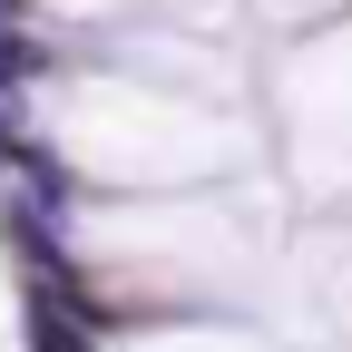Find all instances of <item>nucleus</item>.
Wrapping results in <instances>:
<instances>
[{
	"label": "nucleus",
	"instance_id": "nucleus-1",
	"mask_svg": "<svg viewBox=\"0 0 352 352\" xmlns=\"http://www.w3.org/2000/svg\"><path fill=\"white\" fill-rule=\"evenodd\" d=\"M0 10H30V0H0ZM0 50H20V20H0Z\"/></svg>",
	"mask_w": 352,
	"mask_h": 352
}]
</instances>
